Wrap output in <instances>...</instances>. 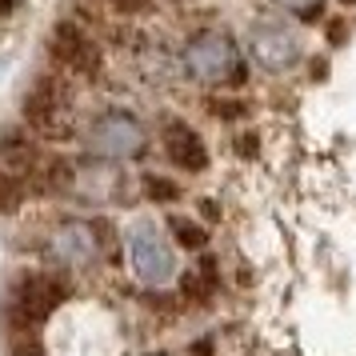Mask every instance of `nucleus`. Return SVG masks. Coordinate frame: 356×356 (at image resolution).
Returning a JSON list of instances; mask_svg holds the SVG:
<instances>
[{
	"instance_id": "f257e3e1",
	"label": "nucleus",
	"mask_w": 356,
	"mask_h": 356,
	"mask_svg": "<svg viewBox=\"0 0 356 356\" xmlns=\"http://www.w3.org/2000/svg\"><path fill=\"white\" fill-rule=\"evenodd\" d=\"M68 300V284L56 273H24L8 289V321L17 332H36Z\"/></svg>"
},
{
	"instance_id": "f03ea898",
	"label": "nucleus",
	"mask_w": 356,
	"mask_h": 356,
	"mask_svg": "<svg viewBox=\"0 0 356 356\" xmlns=\"http://www.w3.org/2000/svg\"><path fill=\"white\" fill-rule=\"evenodd\" d=\"M20 116L40 136H68V129H72V97H68V84L56 72H40L24 88Z\"/></svg>"
},
{
	"instance_id": "7ed1b4c3",
	"label": "nucleus",
	"mask_w": 356,
	"mask_h": 356,
	"mask_svg": "<svg viewBox=\"0 0 356 356\" xmlns=\"http://www.w3.org/2000/svg\"><path fill=\"white\" fill-rule=\"evenodd\" d=\"M129 264L136 280H145L152 289L168 284L177 276V252H172V241L164 236V228L156 220H136L129 228Z\"/></svg>"
},
{
	"instance_id": "20e7f679",
	"label": "nucleus",
	"mask_w": 356,
	"mask_h": 356,
	"mask_svg": "<svg viewBox=\"0 0 356 356\" xmlns=\"http://www.w3.org/2000/svg\"><path fill=\"white\" fill-rule=\"evenodd\" d=\"M84 145H88V152L100 156V161H132V156L145 152L148 132H145V124L129 113H104L88 124Z\"/></svg>"
},
{
	"instance_id": "39448f33",
	"label": "nucleus",
	"mask_w": 356,
	"mask_h": 356,
	"mask_svg": "<svg viewBox=\"0 0 356 356\" xmlns=\"http://www.w3.org/2000/svg\"><path fill=\"white\" fill-rule=\"evenodd\" d=\"M49 56L60 72L84 76V81L100 76V68H104V52H100V44L92 40V33H84L81 24H72V20H56V24H52Z\"/></svg>"
},
{
	"instance_id": "423d86ee",
	"label": "nucleus",
	"mask_w": 356,
	"mask_h": 356,
	"mask_svg": "<svg viewBox=\"0 0 356 356\" xmlns=\"http://www.w3.org/2000/svg\"><path fill=\"white\" fill-rule=\"evenodd\" d=\"M184 68L200 84H232L241 76V52L225 33H200L184 49Z\"/></svg>"
},
{
	"instance_id": "0eeeda50",
	"label": "nucleus",
	"mask_w": 356,
	"mask_h": 356,
	"mask_svg": "<svg viewBox=\"0 0 356 356\" xmlns=\"http://www.w3.org/2000/svg\"><path fill=\"white\" fill-rule=\"evenodd\" d=\"M252 56L257 65H264L268 72H280L289 68L296 56H300V36L292 33L284 20L276 17H264L252 24Z\"/></svg>"
},
{
	"instance_id": "6e6552de",
	"label": "nucleus",
	"mask_w": 356,
	"mask_h": 356,
	"mask_svg": "<svg viewBox=\"0 0 356 356\" xmlns=\"http://www.w3.org/2000/svg\"><path fill=\"white\" fill-rule=\"evenodd\" d=\"M68 193L81 196V200H92V204H113V200L129 193V180L116 168V161H100L97 156V161L72 168V188Z\"/></svg>"
},
{
	"instance_id": "1a4fd4ad",
	"label": "nucleus",
	"mask_w": 356,
	"mask_h": 356,
	"mask_svg": "<svg viewBox=\"0 0 356 356\" xmlns=\"http://www.w3.org/2000/svg\"><path fill=\"white\" fill-rule=\"evenodd\" d=\"M97 248H100L97 228L88 225V220H65L49 236V260L60 264V268H81V264H88V260L97 257Z\"/></svg>"
},
{
	"instance_id": "9d476101",
	"label": "nucleus",
	"mask_w": 356,
	"mask_h": 356,
	"mask_svg": "<svg viewBox=\"0 0 356 356\" xmlns=\"http://www.w3.org/2000/svg\"><path fill=\"white\" fill-rule=\"evenodd\" d=\"M161 148L180 172H204V168H209V148H204V140H200V132L188 129L184 120H168V124H164L161 129Z\"/></svg>"
},
{
	"instance_id": "9b49d317",
	"label": "nucleus",
	"mask_w": 356,
	"mask_h": 356,
	"mask_svg": "<svg viewBox=\"0 0 356 356\" xmlns=\"http://www.w3.org/2000/svg\"><path fill=\"white\" fill-rule=\"evenodd\" d=\"M29 188H33V184L20 177V172H13L8 164H0V216H13V212L24 204Z\"/></svg>"
},
{
	"instance_id": "f8f14e48",
	"label": "nucleus",
	"mask_w": 356,
	"mask_h": 356,
	"mask_svg": "<svg viewBox=\"0 0 356 356\" xmlns=\"http://www.w3.org/2000/svg\"><path fill=\"white\" fill-rule=\"evenodd\" d=\"M216 284H220V280H216V264H212V260H200L193 273L184 276V296L196 300V305H204V300H212Z\"/></svg>"
},
{
	"instance_id": "ddd939ff",
	"label": "nucleus",
	"mask_w": 356,
	"mask_h": 356,
	"mask_svg": "<svg viewBox=\"0 0 356 356\" xmlns=\"http://www.w3.org/2000/svg\"><path fill=\"white\" fill-rule=\"evenodd\" d=\"M168 225H172V232H177V241L184 244V248H200V244H204V228L196 225V220H184V216H172Z\"/></svg>"
},
{
	"instance_id": "4468645a",
	"label": "nucleus",
	"mask_w": 356,
	"mask_h": 356,
	"mask_svg": "<svg viewBox=\"0 0 356 356\" xmlns=\"http://www.w3.org/2000/svg\"><path fill=\"white\" fill-rule=\"evenodd\" d=\"M145 188H148V196H152V200H161V204H168V200H177V196H180V188L172 184V180H164V177H148Z\"/></svg>"
},
{
	"instance_id": "2eb2a0df",
	"label": "nucleus",
	"mask_w": 356,
	"mask_h": 356,
	"mask_svg": "<svg viewBox=\"0 0 356 356\" xmlns=\"http://www.w3.org/2000/svg\"><path fill=\"white\" fill-rule=\"evenodd\" d=\"M113 13H120V17H145L148 8H152V0H104Z\"/></svg>"
},
{
	"instance_id": "dca6fc26",
	"label": "nucleus",
	"mask_w": 356,
	"mask_h": 356,
	"mask_svg": "<svg viewBox=\"0 0 356 356\" xmlns=\"http://www.w3.org/2000/svg\"><path fill=\"white\" fill-rule=\"evenodd\" d=\"M276 4L292 17H316L321 13V0H276Z\"/></svg>"
},
{
	"instance_id": "f3484780",
	"label": "nucleus",
	"mask_w": 356,
	"mask_h": 356,
	"mask_svg": "<svg viewBox=\"0 0 356 356\" xmlns=\"http://www.w3.org/2000/svg\"><path fill=\"white\" fill-rule=\"evenodd\" d=\"M0 13H8V0H0Z\"/></svg>"
}]
</instances>
